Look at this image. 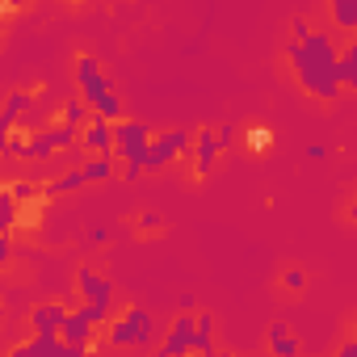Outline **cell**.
<instances>
[{
	"instance_id": "6da1fadb",
	"label": "cell",
	"mask_w": 357,
	"mask_h": 357,
	"mask_svg": "<svg viewBox=\"0 0 357 357\" xmlns=\"http://www.w3.org/2000/svg\"><path fill=\"white\" fill-rule=\"evenodd\" d=\"M286 59H290L303 93H311L315 101H336V93L344 89L340 84V51H336L332 34L311 30L307 38H290Z\"/></svg>"
},
{
	"instance_id": "7a4b0ae2",
	"label": "cell",
	"mask_w": 357,
	"mask_h": 357,
	"mask_svg": "<svg viewBox=\"0 0 357 357\" xmlns=\"http://www.w3.org/2000/svg\"><path fill=\"white\" fill-rule=\"evenodd\" d=\"M151 143H155V135H151V126L139 122V118H126V122L114 126V151H118V160H122V176H126V181H139V176L147 172V151H151Z\"/></svg>"
},
{
	"instance_id": "3957f363",
	"label": "cell",
	"mask_w": 357,
	"mask_h": 357,
	"mask_svg": "<svg viewBox=\"0 0 357 357\" xmlns=\"http://www.w3.org/2000/svg\"><path fill=\"white\" fill-rule=\"evenodd\" d=\"M160 324H155V315L147 311V307H126L114 324H109V332H105V340L114 344V349H155L160 340Z\"/></svg>"
},
{
	"instance_id": "277c9868",
	"label": "cell",
	"mask_w": 357,
	"mask_h": 357,
	"mask_svg": "<svg viewBox=\"0 0 357 357\" xmlns=\"http://www.w3.org/2000/svg\"><path fill=\"white\" fill-rule=\"evenodd\" d=\"M194 336H198V311H181L172 319L168 336L155 344V357H194Z\"/></svg>"
},
{
	"instance_id": "5b68a950",
	"label": "cell",
	"mask_w": 357,
	"mask_h": 357,
	"mask_svg": "<svg viewBox=\"0 0 357 357\" xmlns=\"http://www.w3.org/2000/svg\"><path fill=\"white\" fill-rule=\"evenodd\" d=\"M190 147H194V130H185V126H172V130L155 135V143L147 151V172H164L176 155L190 151Z\"/></svg>"
},
{
	"instance_id": "8992f818",
	"label": "cell",
	"mask_w": 357,
	"mask_h": 357,
	"mask_svg": "<svg viewBox=\"0 0 357 357\" xmlns=\"http://www.w3.org/2000/svg\"><path fill=\"white\" fill-rule=\"evenodd\" d=\"M68 315H72V307H63L59 298H51V303H34V307H30V332L43 336V340H59Z\"/></svg>"
},
{
	"instance_id": "52a82bcc",
	"label": "cell",
	"mask_w": 357,
	"mask_h": 357,
	"mask_svg": "<svg viewBox=\"0 0 357 357\" xmlns=\"http://www.w3.org/2000/svg\"><path fill=\"white\" fill-rule=\"evenodd\" d=\"M76 84H80V101H89V105H97L101 97H109V80H105V72H101V63L93 55L76 59Z\"/></svg>"
},
{
	"instance_id": "ba28073f",
	"label": "cell",
	"mask_w": 357,
	"mask_h": 357,
	"mask_svg": "<svg viewBox=\"0 0 357 357\" xmlns=\"http://www.w3.org/2000/svg\"><path fill=\"white\" fill-rule=\"evenodd\" d=\"M76 290H80L84 307H114V282L101 278L93 265H80L76 269Z\"/></svg>"
},
{
	"instance_id": "9c48e42d",
	"label": "cell",
	"mask_w": 357,
	"mask_h": 357,
	"mask_svg": "<svg viewBox=\"0 0 357 357\" xmlns=\"http://www.w3.org/2000/svg\"><path fill=\"white\" fill-rule=\"evenodd\" d=\"M9 357H89V349H76V344H63V340H22L9 349Z\"/></svg>"
},
{
	"instance_id": "30bf717a",
	"label": "cell",
	"mask_w": 357,
	"mask_h": 357,
	"mask_svg": "<svg viewBox=\"0 0 357 357\" xmlns=\"http://www.w3.org/2000/svg\"><path fill=\"white\" fill-rule=\"evenodd\" d=\"M80 147H84L89 155H109V151H114V122L93 118V122L80 130Z\"/></svg>"
},
{
	"instance_id": "8fae6325",
	"label": "cell",
	"mask_w": 357,
	"mask_h": 357,
	"mask_svg": "<svg viewBox=\"0 0 357 357\" xmlns=\"http://www.w3.org/2000/svg\"><path fill=\"white\" fill-rule=\"evenodd\" d=\"M190 151H194V168L206 176V172H215V164H219V151H223V147H219V135H215V130H198Z\"/></svg>"
},
{
	"instance_id": "7c38bea8",
	"label": "cell",
	"mask_w": 357,
	"mask_h": 357,
	"mask_svg": "<svg viewBox=\"0 0 357 357\" xmlns=\"http://www.w3.org/2000/svg\"><path fill=\"white\" fill-rule=\"evenodd\" d=\"M93 319H89V311L84 307H76L72 315H68V324H63V344H76V349H93Z\"/></svg>"
},
{
	"instance_id": "4fadbf2b",
	"label": "cell",
	"mask_w": 357,
	"mask_h": 357,
	"mask_svg": "<svg viewBox=\"0 0 357 357\" xmlns=\"http://www.w3.org/2000/svg\"><path fill=\"white\" fill-rule=\"evenodd\" d=\"M265 349H269V357H298V353H303L298 336H294L286 324H269V332H265Z\"/></svg>"
},
{
	"instance_id": "5bb4252c",
	"label": "cell",
	"mask_w": 357,
	"mask_h": 357,
	"mask_svg": "<svg viewBox=\"0 0 357 357\" xmlns=\"http://www.w3.org/2000/svg\"><path fill=\"white\" fill-rule=\"evenodd\" d=\"M84 185H89V172H84V168H68V172L51 176V181L43 185V198H68V194H76V190H84Z\"/></svg>"
},
{
	"instance_id": "9a60e30c",
	"label": "cell",
	"mask_w": 357,
	"mask_h": 357,
	"mask_svg": "<svg viewBox=\"0 0 357 357\" xmlns=\"http://www.w3.org/2000/svg\"><path fill=\"white\" fill-rule=\"evenodd\" d=\"M30 105H34V97H30V93H9L5 114H0V135H5V139H9V135H17V118H22Z\"/></svg>"
},
{
	"instance_id": "2e32d148",
	"label": "cell",
	"mask_w": 357,
	"mask_h": 357,
	"mask_svg": "<svg viewBox=\"0 0 357 357\" xmlns=\"http://www.w3.org/2000/svg\"><path fill=\"white\" fill-rule=\"evenodd\" d=\"M215 353V315L211 311H198V336H194V357H206Z\"/></svg>"
},
{
	"instance_id": "e0dca14e",
	"label": "cell",
	"mask_w": 357,
	"mask_h": 357,
	"mask_svg": "<svg viewBox=\"0 0 357 357\" xmlns=\"http://www.w3.org/2000/svg\"><path fill=\"white\" fill-rule=\"evenodd\" d=\"M332 26L344 30V34H357V0H336V5L328 9Z\"/></svg>"
},
{
	"instance_id": "ac0fdd59",
	"label": "cell",
	"mask_w": 357,
	"mask_h": 357,
	"mask_svg": "<svg viewBox=\"0 0 357 357\" xmlns=\"http://www.w3.org/2000/svg\"><path fill=\"white\" fill-rule=\"evenodd\" d=\"M17 198L5 190V194H0V236H5V240H13V231H17Z\"/></svg>"
},
{
	"instance_id": "d6986e66",
	"label": "cell",
	"mask_w": 357,
	"mask_h": 357,
	"mask_svg": "<svg viewBox=\"0 0 357 357\" xmlns=\"http://www.w3.org/2000/svg\"><path fill=\"white\" fill-rule=\"evenodd\" d=\"M59 122H68V126L84 130V126L93 122V109H89V101H63V109H59Z\"/></svg>"
},
{
	"instance_id": "ffe728a7",
	"label": "cell",
	"mask_w": 357,
	"mask_h": 357,
	"mask_svg": "<svg viewBox=\"0 0 357 357\" xmlns=\"http://www.w3.org/2000/svg\"><path fill=\"white\" fill-rule=\"evenodd\" d=\"M80 168L89 172V185H97V181H109V176L118 172V164H114L109 155H89V160H84Z\"/></svg>"
},
{
	"instance_id": "44dd1931",
	"label": "cell",
	"mask_w": 357,
	"mask_h": 357,
	"mask_svg": "<svg viewBox=\"0 0 357 357\" xmlns=\"http://www.w3.org/2000/svg\"><path fill=\"white\" fill-rule=\"evenodd\" d=\"M340 84L357 93V38L340 51Z\"/></svg>"
},
{
	"instance_id": "7402d4cb",
	"label": "cell",
	"mask_w": 357,
	"mask_h": 357,
	"mask_svg": "<svg viewBox=\"0 0 357 357\" xmlns=\"http://www.w3.org/2000/svg\"><path fill=\"white\" fill-rule=\"evenodd\" d=\"M160 227H164V219H160L155 211H143V215L135 219V231H139V236H155Z\"/></svg>"
},
{
	"instance_id": "603a6c76",
	"label": "cell",
	"mask_w": 357,
	"mask_h": 357,
	"mask_svg": "<svg viewBox=\"0 0 357 357\" xmlns=\"http://www.w3.org/2000/svg\"><path fill=\"white\" fill-rule=\"evenodd\" d=\"M9 194H13L17 202H34V198H43V190H38L34 181H13V185H9Z\"/></svg>"
},
{
	"instance_id": "cb8c5ba5",
	"label": "cell",
	"mask_w": 357,
	"mask_h": 357,
	"mask_svg": "<svg viewBox=\"0 0 357 357\" xmlns=\"http://www.w3.org/2000/svg\"><path fill=\"white\" fill-rule=\"evenodd\" d=\"M269 143H273V130H269V126H252V130H248V147H252V151H265Z\"/></svg>"
},
{
	"instance_id": "d4e9b609",
	"label": "cell",
	"mask_w": 357,
	"mask_h": 357,
	"mask_svg": "<svg viewBox=\"0 0 357 357\" xmlns=\"http://www.w3.org/2000/svg\"><path fill=\"white\" fill-rule=\"evenodd\" d=\"M0 151H5V160H17V155H26V139L22 135H9L5 143H0Z\"/></svg>"
},
{
	"instance_id": "484cf974",
	"label": "cell",
	"mask_w": 357,
	"mask_h": 357,
	"mask_svg": "<svg viewBox=\"0 0 357 357\" xmlns=\"http://www.w3.org/2000/svg\"><path fill=\"white\" fill-rule=\"evenodd\" d=\"M282 286L298 294V290H307V273H303V269H286V273H282Z\"/></svg>"
},
{
	"instance_id": "4316f807",
	"label": "cell",
	"mask_w": 357,
	"mask_h": 357,
	"mask_svg": "<svg viewBox=\"0 0 357 357\" xmlns=\"http://www.w3.org/2000/svg\"><path fill=\"white\" fill-rule=\"evenodd\" d=\"M215 135H219V147H223V151H227V147L236 143V126H231V122H223V126H219Z\"/></svg>"
},
{
	"instance_id": "83f0119b",
	"label": "cell",
	"mask_w": 357,
	"mask_h": 357,
	"mask_svg": "<svg viewBox=\"0 0 357 357\" xmlns=\"http://www.w3.org/2000/svg\"><path fill=\"white\" fill-rule=\"evenodd\" d=\"M307 160H328V147H324V143H311V147H307Z\"/></svg>"
},
{
	"instance_id": "f1b7e54d",
	"label": "cell",
	"mask_w": 357,
	"mask_h": 357,
	"mask_svg": "<svg viewBox=\"0 0 357 357\" xmlns=\"http://www.w3.org/2000/svg\"><path fill=\"white\" fill-rule=\"evenodd\" d=\"M109 240H114L109 227H93V244H109Z\"/></svg>"
},
{
	"instance_id": "f546056e",
	"label": "cell",
	"mask_w": 357,
	"mask_h": 357,
	"mask_svg": "<svg viewBox=\"0 0 357 357\" xmlns=\"http://www.w3.org/2000/svg\"><path fill=\"white\" fill-rule=\"evenodd\" d=\"M336 357H357V340H349V344H340V349H336Z\"/></svg>"
},
{
	"instance_id": "4dcf8cb0",
	"label": "cell",
	"mask_w": 357,
	"mask_h": 357,
	"mask_svg": "<svg viewBox=\"0 0 357 357\" xmlns=\"http://www.w3.org/2000/svg\"><path fill=\"white\" fill-rule=\"evenodd\" d=\"M349 223H353V227H357V202H353V211H349Z\"/></svg>"
},
{
	"instance_id": "1f68e13d",
	"label": "cell",
	"mask_w": 357,
	"mask_h": 357,
	"mask_svg": "<svg viewBox=\"0 0 357 357\" xmlns=\"http://www.w3.org/2000/svg\"><path fill=\"white\" fill-rule=\"evenodd\" d=\"M206 357H236V353H223V349H215V353H206Z\"/></svg>"
},
{
	"instance_id": "d6a6232c",
	"label": "cell",
	"mask_w": 357,
	"mask_h": 357,
	"mask_svg": "<svg viewBox=\"0 0 357 357\" xmlns=\"http://www.w3.org/2000/svg\"><path fill=\"white\" fill-rule=\"evenodd\" d=\"M353 340H357V315H353Z\"/></svg>"
}]
</instances>
